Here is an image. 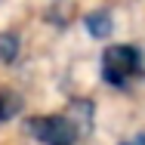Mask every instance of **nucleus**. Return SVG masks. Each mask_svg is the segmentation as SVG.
Instances as JSON below:
<instances>
[{
  "mask_svg": "<svg viewBox=\"0 0 145 145\" xmlns=\"http://www.w3.org/2000/svg\"><path fill=\"white\" fill-rule=\"evenodd\" d=\"M142 74V53L130 43H117L102 53V80L108 87H127Z\"/></svg>",
  "mask_w": 145,
  "mask_h": 145,
  "instance_id": "nucleus-1",
  "label": "nucleus"
},
{
  "mask_svg": "<svg viewBox=\"0 0 145 145\" xmlns=\"http://www.w3.org/2000/svg\"><path fill=\"white\" fill-rule=\"evenodd\" d=\"M28 133L34 142L40 145H77L80 133L71 123L68 114H40V117H28Z\"/></svg>",
  "mask_w": 145,
  "mask_h": 145,
  "instance_id": "nucleus-2",
  "label": "nucleus"
},
{
  "mask_svg": "<svg viewBox=\"0 0 145 145\" xmlns=\"http://www.w3.org/2000/svg\"><path fill=\"white\" fill-rule=\"evenodd\" d=\"M68 117H71V123L77 127V133L87 136L89 130H93V102H89V99H74V102L68 105Z\"/></svg>",
  "mask_w": 145,
  "mask_h": 145,
  "instance_id": "nucleus-3",
  "label": "nucleus"
},
{
  "mask_svg": "<svg viewBox=\"0 0 145 145\" xmlns=\"http://www.w3.org/2000/svg\"><path fill=\"white\" fill-rule=\"evenodd\" d=\"M84 25H87V31L93 34V37H108L111 28H114V19H111L108 9H93V12H87Z\"/></svg>",
  "mask_w": 145,
  "mask_h": 145,
  "instance_id": "nucleus-4",
  "label": "nucleus"
},
{
  "mask_svg": "<svg viewBox=\"0 0 145 145\" xmlns=\"http://www.w3.org/2000/svg\"><path fill=\"white\" fill-rule=\"evenodd\" d=\"M19 111H22V99H19L12 89H0V123L12 120Z\"/></svg>",
  "mask_w": 145,
  "mask_h": 145,
  "instance_id": "nucleus-5",
  "label": "nucleus"
},
{
  "mask_svg": "<svg viewBox=\"0 0 145 145\" xmlns=\"http://www.w3.org/2000/svg\"><path fill=\"white\" fill-rule=\"evenodd\" d=\"M19 50H22L19 34H12V31H0V62H16Z\"/></svg>",
  "mask_w": 145,
  "mask_h": 145,
  "instance_id": "nucleus-6",
  "label": "nucleus"
},
{
  "mask_svg": "<svg viewBox=\"0 0 145 145\" xmlns=\"http://www.w3.org/2000/svg\"><path fill=\"white\" fill-rule=\"evenodd\" d=\"M120 145H145V133H136L133 139H127V142H120Z\"/></svg>",
  "mask_w": 145,
  "mask_h": 145,
  "instance_id": "nucleus-7",
  "label": "nucleus"
}]
</instances>
